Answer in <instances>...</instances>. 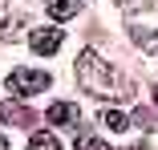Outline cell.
<instances>
[{
  "label": "cell",
  "instance_id": "9c48e42d",
  "mask_svg": "<svg viewBox=\"0 0 158 150\" xmlns=\"http://www.w3.org/2000/svg\"><path fill=\"white\" fill-rule=\"evenodd\" d=\"M77 150H110V146H106L98 134H85V130H81V134H77Z\"/></svg>",
  "mask_w": 158,
  "mask_h": 150
},
{
  "label": "cell",
  "instance_id": "52a82bcc",
  "mask_svg": "<svg viewBox=\"0 0 158 150\" xmlns=\"http://www.w3.org/2000/svg\"><path fill=\"white\" fill-rule=\"evenodd\" d=\"M28 150H61V142H57L49 130H33V138H28Z\"/></svg>",
  "mask_w": 158,
  "mask_h": 150
},
{
  "label": "cell",
  "instance_id": "ba28073f",
  "mask_svg": "<svg viewBox=\"0 0 158 150\" xmlns=\"http://www.w3.org/2000/svg\"><path fill=\"white\" fill-rule=\"evenodd\" d=\"M130 33H134V41H138L142 49H150V53L158 57V33H146V28H130Z\"/></svg>",
  "mask_w": 158,
  "mask_h": 150
},
{
  "label": "cell",
  "instance_id": "8992f818",
  "mask_svg": "<svg viewBox=\"0 0 158 150\" xmlns=\"http://www.w3.org/2000/svg\"><path fill=\"white\" fill-rule=\"evenodd\" d=\"M4 122H12V126H28L33 122V114H28L24 106H0V126Z\"/></svg>",
  "mask_w": 158,
  "mask_h": 150
},
{
  "label": "cell",
  "instance_id": "5b68a950",
  "mask_svg": "<svg viewBox=\"0 0 158 150\" xmlns=\"http://www.w3.org/2000/svg\"><path fill=\"white\" fill-rule=\"evenodd\" d=\"M45 8L53 20H73L77 16V0H45Z\"/></svg>",
  "mask_w": 158,
  "mask_h": 150
},
{
  "label": "cell",
  "instance_id": "277c9868",
  "mask_svg": "<svg viewBox=\"0 0 158 150\" xmlns=\"http://www.w3.org/2000/svg\"><path fill=\"white\" fill-rule=\"evenodd\" d=\"M45 118H49L53 126H77V118H81V110H77L73 102H53Z\"/></svg>",
  "mask_w": 158,
  "mask_h": 150
},
{
  "label": "cell",
  "instance_id": "4fadbf2b",
  "mask_svg": "<svg viewBox=\"0 0 158 150\" xmlns=\"http://www.w3.org/2000/svg\"><path fill=\"white\" fill-rule=\"evenodd\" d=\"M154 98H158V89H154Z\"/></svg>",
  "mask_w": 158,
  "mask_h": 150
},
{
  "label": "cell",
  "instance_id": "3957f363",
  "mask_svg": "<svg viewBox=\"0 0 158 150\" xmlns=\"http://www.w3.org/2000/svg\"><path fill=\"white\" fill-rule=\"evenodd\" d=\"M61 41H65V33H61V28H33V33H28V45H33V53H41V57L57 53Z\"/></svg>",
  "mask_w": 158,
  "mask_h": 150
},
{
  "label": "cell",
  "instance_id": "8fae6325",
  "mask_svg": "<svg viewBox=\"0 0 158 150\" xmlns=\"http://www.w3.org/2000/svg\"><path fill=\"white\" fill-rule=\"evenodd\" d=\"M0 150H8V138H4V134H0Z\"/></svg>",
  "mask_w": 158,
  "mask_h": 150
},
{
  "label": "cell",
  "instance_id": "30bf717a",
  "mask_svg": "<svg viewBox=\"0 0 158 150\" xmlns=\"http://www.w3.org/2000/svg\"><path fill=\"white\" fill-rule=\"evenodd\" d=\"M102 118H106V126H110V130H126V126H130V118H126L122 110H106Z\"/></svg>",
  "mask_w": 158,
  "mask_h": 150
},
{
  "label": "cell",
  "instance_id": "6da1fadb",
  "mask_svg": "<svg viewBox=\"0 0 158 150\" xmlns=\"http://www.w3.org/2000/svg\"><path fill=\"white\" fill-rule=\"evenodd\" d=\"M77 81H81V89H89V94H98L106 102H130L134 98V81L126 73H118L110 61H102V53H93V49H85L77 57Z\"/></svg>",
  "mask_w": 158,
  "mask_h": 150
},
{
  "label": "cell",
  "instance_id": "7a4b0ae2",
  "mask_svg": "<svg viewBox=\"0 0 158 150\" xmlns=\"http://www.w3.org/2000/svg\"><path fill=\"white\" fill-rule=\"evenodd\" d=\"M49 85H53L49 73H37V69H12V73L4 77V94H8V98H37V94H45Z\"/></svg>",
  "mask_w": 158,
  "mask_h": 150
},
{
  "label": "cell",
  "instance_id": "7c38bea8",
  "mask_svg": "<svg viewBox=\"0 0 158 150\" xmlns=\"http://www.w3.org/2000/svg\"><path fill=\"white\" fill-rule=\"evenodd\" d=\"M0 16H4V0H0Z\"/></svg>",
  "mask_w": 158,
  "mask_h": 150
}]
</instances>
